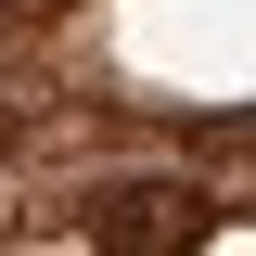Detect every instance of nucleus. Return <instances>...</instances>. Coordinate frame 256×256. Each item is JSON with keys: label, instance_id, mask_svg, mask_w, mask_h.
<instances>
[{"label": "nucleus", "instance_id": "f257e3e1", "mask_svg": "<svg viewBox=\"0 0 256 256\" xmlns=\"http://www.w3.org/2000/svg\"><path fill=\"white\" fill-rule=\"evenodd\" d=\"M26 244H116V256H154V244H244L230 192L205 205V180H77L26 218Z\"/></svg>", "mask_w": 256, "mask_h": 256}, {"label": "nucleus", "instance_id": "f03ea898", "mask_svg": "<svg viewBox=\"0 0 256 256\" xmlns=\"http://www.w3.org/2000/svg\"><path fill=\"white\" fill-rule=\"evenodd\" d=\"M90 141H116V102H90V77L52 64V26L0 13V166H26V154H90Z\"/></svg>", "mask_w": 256, "mask_h": 256}, {"label": "nucleus", "instance_id": "7ed1b4c3", "mask_svg": "<svg viewBox=\"0 0 256 256\" xmlns=\"http://www.w3.org/2000/svg\"><path fill=\"white\" fill-rule=\"evenodd\" d=\"M13 13H26V26H52V13H64V0H13Z\"/></svg>", "mask_w": 256, "mask_h": 256}]
</instances>
